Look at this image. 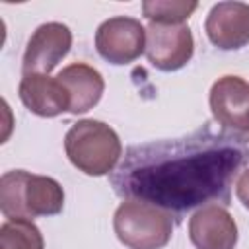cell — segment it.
<instances>
[{"instance_id":"obj_1","label":"cell","mask_w":249,"mask_h":249,"mask_svg":"<svg viewBox=\"0 0 249 249\" xmlns=\"http://www.w3.org/2000/svg\"><path fill=\"white\" fill-rule=\"evenodd\" d=\"M247 156L239 138L204 130L128 148L111 183L128 198L185 212L204 202H226L233 175Z\"/></svg>"},{"instance_id":"obj_2","label":"cell","mask_w":249,"mask_h":249,"mask_svg":"<svg viewBox=\"0 0 249 249\" xmlns=\"http://www.w3.org/2000/svg\"><path fill=\"white\" fill-rule=\"evenodd\" d=\"M64 206L62 185L47 175L23 169L6 171L0 177V210L6 220H33L54 216Z\"/></svg>"},{"instance_id":"obj_3","label":"cell","mask_w":249,"mask_h":249,"mask_svg":"<svg viewBox=\"0 0 249 249\" xmlns=\"http://www.w3.org/2000/svg\"><path fill=\"white\" fill-rule=\"evenodd\" d=\"M64 152L78 171L101 177L115 171L123 156V144L119 134L103 121L82 119L68 128Z\"/></svg>"},{"instance_id":"obj_4","label":"cell","mask_w":249,"mask_h":249,"mask_svg":"<svg viewBox=\"0 0 249 249\" xmlns=\"http://www.w3.org/2000/svg\"><path fill=\"white\" fill-rule=\"evenodd\" d=\"M119 241L128 249H161L173 233L171 212L136 198L119 204L113 216Z\"/></svg>"},{"instance_id":"obj_5","label":"cell","mask_w":249,"mask_h":249,"mask_svg":"<svg viewBox=\"0 0 249 249\" xmlns=\"http://www.w3.org/2000/svg\"><path fill=\"white\" fill-rule=\"evenodd\" d=\"M95 49L111 64H130L146 51V27L136 18H109L95 31Z\"/></svg>"},{"instance_id":"obj_6","label":"cell","mask_w":249,"mask_h":249,"mask_svg":"<svg viewBox=\"0 0 249 249\" xmlns=\"http://www.w3.org/2000/svg\"><path fill=\"white\" fill-rule=\"evenodd\" d=\"M195 53V39L189 25L150 23L146 27V56L148 62L161 72L183 68Z\"/></svg>"},{"instance_id":"obj_7","label":"cell","mask_w":249,"mask_h":249,"mask_svg":"<svg viewBox=\"0 0 249 249\" xmlns=\"http://www.w3.org/2000/svg\"><path fill=\"white\" fill-rule=\"evenodd\" d=\"M72 47V31L60 21L39 25L27 41L21 70L23 74H51Z\"/></svg>"},{"instance_id":"obj_8","label":"cell","mask_w":249,"mask_h":249,"mask_svg":"<svg viewBox=\"0 0 249 249\" xmlns=\"http://www.w3.org/2000/svg\"><path fill=\"white\" fill-rule=\"evenodd\" d=\"M189 239L196 249H235L237 224L226 206L204 204L189 218Z\"/></svg>"},{"instance_id":"obj_9","label":"cell","mask_w":249,"mask_h":249,"mask_svg":"<svg viewBox=\"0 0 249 249\" xmlns=\"http://www.w3.org/2000/svg\"><path fill=\"white\" fill-rule=\"evenodd\" d=\"M212 117L237 132H249V82L239 76H222L210 88Z\"/></svg>"},{"instance_id":"obj_10","label":"cell","mask_w":249,"mask_h":249,"mask_svg":"<svg viewBox=\"0 0 249 249\" xmlns=\"http://www.w3.org/2000/svg\"><path fill=\"white\" fill-rule=\"evenodd\" d=\"M204 31L210 43L222 51H235L249 43V4L218 2L210 8Z\"/></svg>"},{"instance_id":"obj_11","label":"cell","mask_w":249,"mask_h":249,"mask_svg":"<svg viewBox=\"0 0 249 249\" xmlns=\"http://www.w3.org/2000/svg\"><path fill=\"white\" fill-rule=\"evenodd\" d=\"M19 99L21 103L39 117H56L64 111H70V95L58 78L49 74H23L19 82Z\"/></svg>"},{"instance_id":"obj_12","label":"cell","mask_w":249,"mask_h":249,"mask_svg":"<svg viewBox=\"0 0 249 249\" xmlns=\"http://www.w3.org/2000/svg\"><path fill=\"white\" fill-rule=\"evenodd\" d=\"M56 78L70 95L68 113L72 115H82L93 109L99 103L105 89V82L99 70H95L86 62H72L64 66Z\"/></svg>"},{"instance_id":"obj_13","label":"cell","mask_w":249,"mask_h":249,"mask_svg":"<svg viewBox=\"0 0 249 249\" xmlns=\"http://www.w3.org/2000/svg\"><path fill=\"white\" fill-rule=\"evenodd\" d=\"M198 8L195 0H146L142 2V14L150 23L181 25Z\"/></svg>"},{"instance_id":"obj_14","label":"cell","mask_w":249,"mask_h":249,"mask_svg":"<svg viewBox=\"0 0 249 249\" xmlns=\"http://www.w3.org/2000/svg\"><path fill=\"white\" fill-rule=\"evenodd\" d=\"M0 249H45L43 233L31 220H6L0 226Z\"/></svg>"},{"instance_id":"obj_15","label":"cell","mask_w":249,"mask_h":249,"mask_svg":"<svg viewBox=\"0 0 249 249\" xmlns=\"http://www.w3.org/2000/svg\"><path fill=\"white\" fill-rule=\"evenodd\" d=\"M235 196L239 198V202L249 210V167L243 169L235 181Z\"/></svg>"},{"instance_id":"obj_16","label":"cell","mask_w":249,"mask_h":249,"mask_svg":"<svg viewBox=\"0 0 249 249\" xmlns=\"http://www.w3.org/2000/svg\"><path fill=\"white\" fill-rule=\"evenodd\" d=\"M247 140H249V132H247Z\"/></svg>"}]
</instances>
